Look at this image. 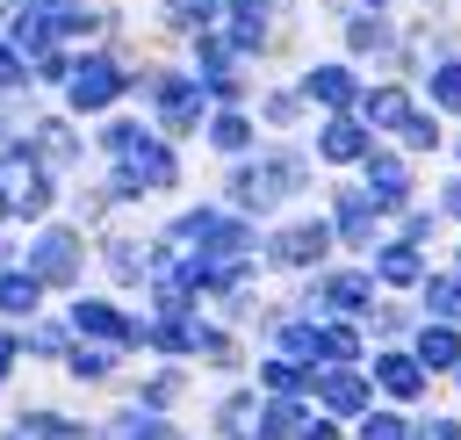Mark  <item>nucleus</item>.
<instances>
[{"label": "nucleus", "instance_id": "nucleus-1", "mask_svg": "<svg viewBox=\"0 0 461 440\" xmlns=\"http://www.w3.org/2000/svg\"><path fill=\"white\" fill-rule=\"evenodd\" d=\"M50 202V188H43V173L14 151V159H0V209H22V216H36Z\"/></svg>", "mask_w": 461, "mask_h": 440}, {"label": "nucleus", "instance_id": "nucleus-2", "mask_svg": "<svg viewBox=\"0 0 461 440\" xmlns=\"http://www.w3.org/2000/svg\"><path fill=\"white\" fill-rule=\"evenodd\" d=\"M115 87H122V79H115V65H108V58H86V65L72 72V108H108V101H115Z\"/></svg>", "mask_w": 461, "mask_h": 440}, {"label": "nucleus", "instance_id": "nucleus-3", "mask_svg": "<svg viewBox=\"0 0 461 440\" xmlns=\"http://www.w3.org/2000/svg\"><path fill=\"white\" fill-rule=\"evenodd\" d=\"M151 94H158V115H166V123H173V130H187V123H194V115H202V94H194V87H187V79H158V87H151Z\"/></svg>", "mask_w": 461, "mask_h": 440}, {"label": "nucleus", "instance_id": "nucleus-4", "mask_svg": "<svg viewBox=\"0 0 461 440\" xmlns=\"http://www.w3.org/2000/svg\"><path fill=\"white\" fill-rule=\"evenodd\" d=\"M324 245H331V231H324V224H295V231H281V238H274V260L303 267V260H317Z\"/></svg>", "mask_w": 461, "mask_h": 440}, {"label": "nucleus", "instance_id": "nucleus-5", "mask_svg": "<svg viewBox=\"0 0 461 440\" xmlns=\"http://www.w3.org/2000/svg\"><path fill=\"white\" fill-rule=\"evenodd\" d=\"M72 252H79L72 231H43V245H36V274H43V281H65V274H72Z\"/></svg>", "mask_w": 461, "mask_h": 440}, {"label": "nucleus", "instance_id": "nucleus-6", "mask_svg": "<svg viewBox=\"0 0 461 440\" xmlns=\"http://www.w3.org/2000/svg\"><path fill=\"white\" fill-rule=\"evenodd\" d=\"M367 180H375V195H382V209H389V202L403 195V166H396L389 151H375V159H367Z\"/></svg>", "mask_w": 461, "mask_h": 440}, {"label": "nucleus", "instance_id": "nucleus-7", "mask_svg": "<svg viewBox=\"0 0 461 440\" xmlns=\"http://www.w3.org/2000/svg\"><path fill=\"white\" fill-rule=\"evenodd\" d=\"M72 317H79V332H101V339H130V325H122L108 303H79Z\"/></svg>", "mask_w": 461, "mask_h": 440}, {"label": "nucleus", "instance_id": "nucleus-8", "mask_svg": "<svg viewBox=\"0 0 461 440\" xmlns=\"http://www.w3.org/2000/svg\"><path fill=\"white\" fill-rule=\"evenodd\" d=\"M375 375H382V390H389V397H418V361H403V353H389V361H382Z\"/></svg>", "mask_w": 461, "mask_h": 440}, {"label": "nucleus", "instance_id": "nucleus-9", "mask_svg": "<svg viewBox=\"0 0 461 440\" xmlns=\"http://www.w3.org/2000/svg\"><path fill=\"white\" fill-rule=\"evenodd\" d=\"M43 274H0V310H36Z\"/></svg>", "mask_w": 461, "mask_h": 440}, {"label": "nucleus", "instance_id": "nucleus-10", "mask_svg": "<svg viewBox=\"0 0 461 440\" xmlns=\"http://www.w3.org/2000/svg\"><path fill=\"white\" fill-rule=\"evenodd\" d=\"M310 94H317V101H331V108H339V101H353V79H346V72H339V65H317V72H310Z\"/></svg>", "mask_w": 461, "mask_h": 440}, {"label": "nucleus", "instance_id": "nucleus-11", "mask_svg": "<svg viewBox=\"0 0 461 440\" xmlns=\"http://www.w3.org/2000/svg\"><path fill=\"white\" fill-rule=\"evenodd\" d=\"M367 123H396V130H403V123H411V101H403L396 87H382V94H367Z\"/></svg>", "mask_w": 461, "mask_h": 440}, {"label": "nucleus", "instance_id": "nucleus-12", "mask_svg": "<svg viewBox=\"0 0 461 440\" xmlns=\"http://www.w3.org/2000/svg\"><path fill=\"white\" fill-rule=\"evenodd\" d=\"M324 404H331V411H360V404H367V382H360V375H331V382H324Z\"/></svg>", "mask_w": 461, "mask_h": 440}, {"label": "nucleus", "instance_id": "nucleus-13", "mask_svg": "<svg viewBox=\"0 0 461 440\" xmlns=\"http://www.w3.org/2000/svg\"><path fill=\"white\" fill-rule=\"evenodd\" d=\"M324 159H360V123H331L324 130Z\"/></svg>", "mask_w": 461, "mask_h": 440}, {"label": "nucleus", "instance_id": "nucleus-14", "mask_svg": "<svg viewBox=\"0 0 461 440\" xmlns=\"http://www.w3.org/2000/svg\"><path fill=\"white\" fill-rule=\"evenodd\" d=\"M209 14H216V0H173V7H166L173 29H209Z\"/></svg>", "mask_w": 461, "mask_h": 440}, {"label": "nucleus", "instance_id": "nucleus-15", "mask_svg": "<svg viewBox=\"0 0 461 440\" xmlns=\"http://www.w3.org/2000/svg\"><path fill=\"white\" fill-rule=\"evenodd\" d=\"M418 353H425L432 368H447V361L461 353V339H454V332H425V339H418Z\"/></svg>", "mask_w": 461, "mask_h": 440}, {"label": "nucleus", "instance_id": "nucleus-16", "mask_svg": "<svg viewBox=\"0 0 461 440\" xmlns=\"http://www.w3.org/2000/svg\"><path fill=\"white\" fill-rule=\"evenodd\" d=\"M432 101L439 108H461V65H439L432 72Z\"/></svg>", "mask_w": 461, "mask_h": 440}, {"label": "nucleus", "instance_id": "nucleus-17", "mask_svg": "<svg viewBox=\"0 0 461 440\" xmlns=\"http://www.w3.org/2000/svg\"><path fill=\"white\" fill-rule=\"evenodd\" d=\"M108 440H173V426H158V418H122Z\"/></svg>", "mask_w": 461, "mask_h": 440}, {"label": "nucleus", "instance_id": "nucleus-18", "mask_svg": "<svg viewBox=\"0 0 461 440\" xmlns=\"http://www.w3.org/2000/svg\"><path fill=\"white\" fill-rule=\"evenodd\" d=\"M382 274H389V281H418V252H411V245L382 252Z\"/></svg>", "mask_w": 461, "mask_h": 440}, {"label": "nucleus", "instance_id": "nucleus-19", "mask_svg": "<svg viewBox=\"0 0 461 440\" xmlns=\"http://www.w3.org/2000/svg\"><path fill=\"white\" fill-rule=\"evenodd\" d=\"M238 7V50H252L259 43V0H230Z\"/></svg>", "mask_w": 461, "mask_h": 440}, {"label": "nucleus", "instance_id": "nucleus-20", "mask_svg": "<svg viewBox=\"0 0 461 440\" xmlns=\"http://www.w3.org/2000/svg\"><path fill=\"white\" fill-rule=\"evenodd\" d=\"M36 144H43V159H72V137H65V123H43V130H36Z\"/></svg>", "mask_w": 461, "mask_h": 440}, {"label": "nucleus", "instance_id": "nucleus-21", "mask_svg": "<svg viewBox=\"0 0 461 440\" xmlns=\"http://www.w3.org/2000/svg\"><path fill=\"white\" fill-rule=\"evenodd\" d=\"M331 303L360 310V303H367V281H360V274H339V281H331Z\"/></svg>", "mask_w": 461, "mask_h": 440}, {"label": "nucleus", "instance_id": "nucleus-22", "mask_svg": "<svg viewBox=\"0 0 461 440\" xmlns=\"http://www.w3.org/2000/svg\"><path fill=\"white\" fill-rule=\"evenodd\" d=\"M425 296H432V310H447V317H461V281H432Z\"/></svg>", "mask_w": 461, "mask_h": 440}, {"label": "nucleus", "instance_id": "nucleus-23", "mask_svg": "<svg viewBox=\"0 0 461 440\" xmlns=\"http://www.w3.org/2000/svg\"><path fill=\"white\" fill-rule=\"evenodd\" d=\"M339 224H346V238H367V202L346 195V216H339Z\"/></svg>", "mask_w": 461, "mask_h": 440}, {"label": "nucleus", "instance_id": "nucleus-24", "mask_svg": "<svg viewBox=\"0 0 461 440\" xmlns=\"http://www.w3.org/2000/svg\"><path fill=\"white\" fill-rule=\"evenodd\" d=\"M295 426H303L295 404H274V411H267V433H295Z\"/></svg>", "mask_w": 461, "mask_h": 440}, {"label": "nucleus", "instance_id": "nucleus-25", "mask_svg": "<svg viewBox=\"0 0 461 440\" xmlns=\"http://www.w3.org/2000/svg\"><path fill=\"white\" fill-rule=\"evenodd\" d=\"M353 50H389V36H382L375 22H360V29H353Z\"/></svg>", "mask_w": 461, "mask_h": 440}, {"label": "nucleus", "instance_id": "nucleus-26", "mask_svg": "<svg viewBox=\"0 0 461 440\" xmlns=\"http://www.w3.org/2000/svg\"><path fill=\"white\" fill-rule=\"evenodd\" d=\"M360 440H403V426H396V418H367V426H360Z\"/></svg>", "mask_w": 461, "mask_h": 440}, {"label": "nucleus", "instance_id": "nucleus-27", "mask_svg": "<svg viewBox=\"0 0 461 440\" xmlns=\"http://www.w3.org/2000/svg\"><path fill=\"white\" fill-rule=\"evenodd\" d=\"M216 144H230V151H238V144H245V123H238V115H223V123H216Z\"/></svg>", "mask_w": 461, "mask_h": 440}, {"label": "nucleus", "instance_id": "nucleus-28", "mask_svg": "<svg viewBox=\"0 0 461 440\" xmlns=\"http://www.w3.org/2000/svg\"><path fill=\"white\" fill-rule=\"evenodd\" d=\"M403 137H411V144H439V130H432L425 115H411V123H403Z\"/></svg>", "mask_w": 461, "mask_h": 440}, {"label": "nucleus", "instance_id": "nucleus-29", "mask_svg": "<svg viewBox=\"0 0 461 440\" xmlns=\"http://www.w3.org/2000/svg\"><path fill=\"white\" fill-rule=\"evenodd\" d=\"M295 382H303V375H295L288 361H274V368H267V390H295Z\"/></svg>", "mask_w": 461, "mask_h": 440}, {"label": "nucleus", "instance_id": "nucleus-30", "mask_svg": "<svg viewBox=\"0 0 461 440\" xmlns=\"http://www.w3.org/2000/svg\"><path fill=\"white\" fill-rule=\"evenodd\" d=\"M418 440H461V426L454 418H432V426H418Z\"/></svg>", "mask_w": 461, "mask_h": 440}, {"label": "nucleus", "instance_id": "nucleus-31", "mask_svg": "<svg viewBox=\"0 0 461 440\" xmlns=\"http://www.w3.org/2000/svg\"><path fill=\"white\" fill-rule=\"evenodd\" d=\"M14 79H22V58H14L7 43H0V87H14Z\"/></svg>", "mask_w": 461, "mask_h": 440}, {"label": "nucleus", "instance_id": "nucleus-32", "mask_svg": "<svg viewBox=\"0 0 461 440\" xmlns=\"http://www.w3.org/2000/svg\"><path fill=\"white\" fill-rule=\"evenodd\" d=\"M7 361H14V339H0V368H7Z\"/></svg>", "mask_w": 461, "mask_h": 440}, {"label": "nucleus", "instance_id": "nucleus-33", "mask_svg": "<svg viewBox=\"0 0 461 440\" xmlns=\"http://www.w3.org/2000/svg\"><path fill=\"white\" fill-rule=\"evenodd\" d=\"M447 209H461V180H454V195H447Z\"/></svg>", "mask_w": 461, "mask_h": 440}, {"label": "nucleus", "instance_id": "nucleus-34", "mask_svg": "<svg viewBox=\"0 0 461 440\" xmlns=\"http://www.w3.org/2000/svg\"><path fill=\"white\" fill-rule=\"evenodd\" d=\"M36 7H65V0H36Z\"/></svg>", "mask_w": 461, "mask_h": 440}]
</instances>
